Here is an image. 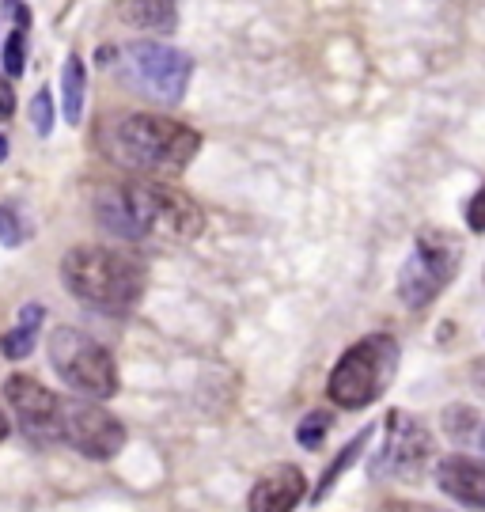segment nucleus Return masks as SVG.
I'll use <instances>...</instances> for the list:
<instances>
[{
  "instance_id": "1",
  "label": "nucleus",
  "mask_w": 485,
  "mask_h": 512,
  "mask_svg": "<svg viewBox=\"0 0 485 512\" xmlns=\"http://www.w3.org/2000/svg\"><path fill=\"white\" fill-rule=\"evenodd\" d=\"M95 217L114 236L160 243H186L205 228L198 202L167 183L103 186L95 194Z\"/></svg>"
},
{
  "instance_id": "2",
  "label": "nucleus",
  "mask_w": 485,
  "mask_h": 512,
  "mask_svg": "<svg viewBox=\"0 0 485 512\" xmlns=\"http://www.w3.org/2000/svg\"><path fill=\"white\" fill-rule=\"evenodd\" d=\"M201 137L190 126L160 114H126L107 129L110 160L144 175H179L198 156Z\"/></svg>"
},
{
  "instance_id": "3",
  "label": "nucleus",
  "mask_w": 485,
  "mask_h": 512,
  "mask_svg": "<svg viewBox=\"0 0 485 512\" xmlns=\"http://www.w3.org/2000/svg\"><path fill=\"white\" fill-rule=\"evenodd\" d=\"M61 281L88 308L122 315L133 311L144 296V266L114 247H72L61 258Z\"/></svg>"
},
{
  "instance_id": "4",
  "label": "nucleus",
  "mask_w": 485,
  "mask_h": 512,
  "mask_svg": "<svg viewBox=\"0 0 485 512\" xmlns=\"http://www.w3.org/2000/svg\"><path fill=\"white\" fill-rule=\"evenodd\" d=\"M398 368V342L391 334H368L342 353L326 380V395L342 410H364L391 387Z\"/></svg>"
},
{
  "instance_id": "5",
  "label": "nucleus",
  "mask_w": 485,
  "mask_h": 512,
  "mask_svg": "<svg viewBox=\"0 0 485 512\" xmlns=\"http://www.w3.org/2000/svg\"><path fill=\"white\" fill-rule=\"evenodd\" d=\"M50 361L54 372L88 399H114L118 395V365L107 346H99L84 330L57 327L50 334Z\"/></svg>"
},
{
  "instance_id": "6",
  "label": "nucleus",
  "mask_w": 485,
  "mask_h": 512,
  "mask_svg": "<svg viewBox=\"0 0 485 512\" xmlns=\"http://www.w3.org/2000/svg\"><path fill=\"white\" fill-rule=\"evenodd\" d=\"M463 262L459 239L444 228H425L414 239V255L406 258L398 274V296L406 308H425L451 285V277Z\"/></svg>"
},
{
  "instance_id": "7",
  "label": "nucleus",
  "mask_w": 485,
  "mask_h": 512,
  "mask_svg": "<svg viewBox=\"0 0 485 512\" xmlns=\"http://www.w3.org/2000/svg\"><path fill=\"white\" fill-rule=\"evenodd\" d=\"M57 425H61L65 444H72L80 456L99 459V463H107L126 448V425L91 399H61Z\"/></svg>"
},
{
  "instance_id": "8",
  "label": "nucleus",
  "mask_w": 485,
  "mask_h": 512,
  "mask_svg": "<svg viewBox=\"0 0 485 512\" xmlns=\"http://www.w3.org/2000/svg\"><path fill=\"white\" fill-rule=\"evenodd\" d=\"M190 57L163 42H133L126 46V73L141 95L156 103H179L190 84Z\"/></svg>"
},
{
  "instance_id": "9",
  "label": "nucleus",
  "mask_w": 485,
  "mask_h": 512,
  "mask_svg": "<svg viewBox=\"0 0 485 512\" xmlns=\"http://www.w3.org/2000/svg\"><path fill=\"white\" fill-rule=\"evenodd\" d=\"M436 456L429 429L406 414V410H391L387 414V444L376 459V475H395V478H414L425 471V463Z\"/></svg>"
},
{
  "instance_id": "10",
  "label": "nucleus",
  "mask_w": 485,
  "mask_h": 512,
  "mask_svg": "<svg viewBox=\"0 0 485 512\" xmlns=\"http://www.w3.org/2000/svg\"><path fill=\"white\" fill-rule=\"evenodd\" d=\"M4 399L16 410L19 425L31 433V437H61V425H57V399L50 387H42L35 376H8L4 380Z\"/></svg>"
},
{
  "instance_id": "11",
  "label": "nucleus",
  "mask_w": 485,
  "mask_h": 512,
  "mask_svg": "<svg viewBox=\"0 0 485 512\" xmlns=\"http://www.w3.org/2000/svg\"><path fill=\"white\" fill-rule=\"evenodd\" d=\"M307 494V478L300 467L281 463L254 482L251 497H247V509L251 512H292Z\"/></svg>"
},
{
  "instance_id": "12",
  "label": "nucleus",
  "mask_w": 485,
  "mask_h": 512,
  "mask_svg": "<svg viewBox=\"0 0 485 512\" xmlns=\"http://www.w3.org/2000/svg\"><path fill=\"white\" fill-rule=\"evenodd\" d=\"M436 486L467 509H485V463L478 459L444 456L436 467Z\"/></svg>"
},
{
  "instance_id": "13",
  "label": "nucleus",
  "mask_w": 485,
  "mask_h": 512,
  "mask_svg": "<svg viewBox=\"0 0 485 512\" xmlns=\"http://www.w3.org/2000/svg\"><path fill=\"white\" fill-rule=\"evenodd\" d=\"M114 12L122 23L152 35H171L179 27V4L175 0H118Z\"/></svg>"
},
{
  "instance_id": "14",
  "label": "nucleus",
  "mask_w": 485,
  "mask_h": 512,
  "mask_svg": "<svg viewBox=\"0 0 485 512\" xmlns=\"http://www.w3.org/2000/svg\"><path fill=\"white\" fill-rule=\"evenodd\" d=\"M42 319H46V311L38 308V304H27V308L19 311L16 327L0 338V353H4L8 361L31 357V349H35V342H38V330H42Z\"/></svg>"
},
{
  "instance_id": "15",
  "label": "nucleus",
  "mask_w": 485,
  "mask_h": 512,
  "mask_svg": "<svg viewBox=\"0 0 485 512\" xmlns=\"http://www.w3.org/2000/svg\"><path fill=\"white\" fill-rule=\"evenodd\" d=\"M84 92H88V69L80 54L65 57V69H61V107H65V122L80 126L84 118Z\"/></svg>"
},
{
  "instance_id": "16",
  "label": "nucleus",
  "mask_w": 485,
  "mask_h": 512,
  "mask_svg": "<svg viewBox=\"0 0 485 512\" xmlns=\"http://www.w3.org/2000/svg\"><path fill=\"white\" fill-rule=\"evenodd\" d=\"M368 440H372V429H364V433H357V437H353V444H349V448L342 452V459H338V463H334V467H330V471L323 475L319 490H315V501H323V497L330 494V490H334V482H338V478H342L345 471H349V467L357 463V452L364 448V444H368Z\"/></svg>"
},
{
  "instance_id": "17",
  "label": "nucleus",
  "mask_w": 485,
  "mask_h": 512,
  "mask_svg": "<svg viewBox=\"0 0 485 512\" xmlns=\"http://www.w3.org/2000/svg\"><path fill=\"white\" fill-rule=\"evenodd\" d=\"M27 236H31V228H27L23 213H19L12 202L0 205V243H4V247H19Z\"/></svg>"
},
{
  "instance_id": "18",
  "label": "nucleus",
  "mask_w": 485,
  "mask_h": 512,
  "mask_svg": "<svg viewBox=\"0 0 485 512\" xmlns=\"http://www.w3.org/2000/svg\"><path fill=\"white\" fill-rule=\"evenodd\" d=\"M23 65H27V19L8 35V46H4V73L23 76Z\"/></svg>"
},
{
  "instance_id": "19",
  "label": "nucleus",
  "mask_w": 485,
  "mask_h": 512,
  "mask_svg": "<svg viewBox=\"0 0 485 512\" xmlns=\"http://www.w3.org/2000/svg\"><path fill=\"white\" fill-rule=\"evenodd\" d=\"M330 425H334V418H330L326 410H315V414H307V418L300 421L296 440H300L304 448H319V444H323V437L330 433Z\"/></svg>"
},
{
  "instance_id": "20",
  "label": "nucleus",
  "mask_w": 485,
  "mask_h": 512,
  "mask_svg": "<svg viewBox=\"0 0 485 512\" xmlns=\"http://www.w3.org/2000/svg\"><path fill=\"white\" fill-rule=\"evenodd\" d=\"M31 126H35L38 137H50L54 133V95H50V88H42L31 99Z\"/></svg>"
},
{
  "instance_id": "21",
  "label": "nucleus",
  "mask_w": 485,
  "mask_h": 512,
  "mask_svg": "<svg viewBox=\"0 0 485 512\" xmlns=\"http://www.w3.org/2000/svg\"><path fill=\"white\" fill-rule=\"evenodd\" d=\"M467 224H470V232L474 236H485V186L470 198L467 205Z\"/></svg>"
},
{
  "instance_id": "22",
  "label": "nucleus",
  "mask_w": 485,
  "mask_h": 512,
  "mask_svg": "<svg viewBox=\"0 0 485 512\" xmlns=\"http://www.w3.org/2000/svg\"><path fill=\"white\" fill-rule=\"evenodd\" d=\"M12 114H16V92H12V88L0 80V122H8Z\"/></svg>"
},
{
  "instance_id": "23",
  "label": "nucleus",
  "mask_w": 485,
  "mask_h": 512,
  "mask_svg": "<svg viewBox=\"0 0 485 512\" xmlns=\"http://www.w3.org/2000/svg\"><path fill=\"white\" fill-rule=\"evenodd\" d=\"M8 433H12V425H8V418H4V410H0V444L8 440Z\"/></svg>"
},
{
  "instance_id": "24",
  "label": "nucleus",
  "mask_w": 485,
  "mask_h": 512,
  "mask_svg": "<svg viewBox=\"0 0 485 512\" xmlns=\"http://www.w3.org/2000/svg\"><path fill=\"white\" fill-rule=\"evenodd\" d=\"M398 512H440V509H429V505H402Z\"/></svg>"
},
{
  "instance_id": "25",
  "label": "nucleus",
  "mask_w": 485,
  "mask_h": 512,
  "mask_svg": "<svg viewBox=\"0 0 485 512\" xmlns=\"http://www.w3.org/2000/svg\"><path fill=\"white\" fill-rule=\"evenodd\" d=\"M4 160H8V137L0 133V164H4Z\"/></svg>"
},
{
  "instance_id": "26",
  "label": "nucleus",
  "mask_w": 485,
  "mask_h": 512,
  "mask_svg": "<svg viewBox=\"0 0 485 512\" xmlns=\"http://www.w3.org/2000/svg\"><path fill=\"white\" fill-rule=\"evenodd\" d=\"M482 452H485V429H482Z\"/></svg>"
}]
</instances>
